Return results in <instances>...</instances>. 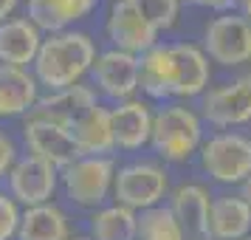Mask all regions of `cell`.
Returning <instances> with one entry per match:
<instances>
[{
	"label": "cell",
	"mask_w": 251,
	"mask_h": 240,
	"mask_svg": "<svg viewBox=\"0 0 251 240\" xmlns=\"http://www.w3.org/2000/svg\"><path fill=\"white\" fill-rule=\"evenodd\" d=\"M212 80V62L195 43H167V85L170 99L203 96Z\"/></svg>",
	"instance_id": "obj_6"
},
{
	"label": "cell",
	"mask_w": 251,
	"mask_h": 240,
	"mask_svg": "<svg viewBox=\"0 0 251 240\" xmlns=\"http://www.w3.org/2000/svg\"><path fill=\"white\" fill-rule=\"evenodd\" d=\"M88 77H91L93 91L107 96L113 105L133 99L138 93V57L116 51V48L99 51Z\"/></svg>",
	"instance_id": "obj_10"
},
{
	"label": "cell",
	"mask_w": 251,
	"mask_h": 240,
	"mask_svg": "<svg viewBox=\"0 0 251 240\" xmlns=\"http://www.w3.org/2000/svg\"><path fill=\"white\" fill-rule=\"evenodd\" d=\"M201 119L215 127H237L251 122V71L201 96Z\"/></svg>",
	"instance_id": "obj_9"
},
{
	"label": "cell",
	"mask_w": 251,
	"mask_h": 240,
	"mask_svg": "<svg viewBox=\"0 0 251 240\" xmlns=\"http://www.w3.org/2000/svg\"><path fill=\"white\" fill-rule=\"evenodd\" d=\"M243 240H251V235H246V238H243Z\"/></svg>",
	"instance_id": "obj_32"
},
{
	"label": "cell",
	"mask_w": 251,
	"mask_h": 240,
	"mask_svg": "<svg viewBox=\"0 0 251 240\" xmlns=\"http://www.w3.org/2000/svg\"><path fill=\"white\" fill-rule=\"evenodd\" d=\"M203 144V119L198 110L186 105H161L152 110V133L150 147L155 150L161 161L181 164L189 161Z\"/></svg>",
	"instance_id": "obj_2"
},
{
	"label": "cell",
	"mask_w": 251,
	"mask_h": 240,
	"mask_svg": "<svg viewBox=\"0 0 251 240\" xmlns=\"http://www.w3.org/2000/svg\"><path fill=\"white\" fill-rule=\"evenodd\" d=\"M201 167L220 184H243L251 175V141L243 133L226 130L209 136L198 150Z\"/></svg>",
	"instance_id": "obj_5"
},
{
	"label": "cell",
	"mask_w": 251,
	"mask_h": 240,
	"mask_svg": "<svg viewBox=\"0 0 251 240\" xmlns=\"http://www.w3.org/2000/svg\"><path fill=\"white\" fill-rule=\"evenodd\" d=\"M91 240H136L138 238V212L119 204H104L93 209L88 217Z\"/></svg>",
	"instance_id": "obj_22"
},
{
	"label": "cell",
	"mask_w": 251,
	"mask_h": 240,
	"mask_svg": "<svg viewBox=\"0 0 251 240\" xmlns=\"http://www.w3.org/2000/svg\"><path fill=\"white\" fill-rule=\"evenodd\" d=\"M57 189H59V170L54 164L31 156V153L17 156V161L12 164V170L6 175V192L20 204V209L54 201Z\"/></svg>",
	"instance_id": "obj_8"
},
{
	"label": "cell",
	"mask_w": 251,
	"mask_h": 240,
	"mask_svg": "<svg viewBox=\"0 0 251 240\" xmlns=\"http://www.w3.org/2000/svg\"><path fill=\"white\" fill-rule=\"evenodd\" d=\"M20 3H23V0H0V23L9 20V17H14V12H17Z\"/></svg>",
	"instance_id": "obj_28"
},
{
	"label": "cell",
	"mask_w": 251,
	"mask_h": 240,
	"mask_svg": "<svg viewBox=\"0 0 251 240\" xmlns=\"http://www.w3.org/2000/svg\"><path fill=\"white\" fill-rule=\"evenodd\" d=\"M136 240H186L170 206L161 204L138 212V238Z\"/></svg>",
	"instance_id": "obj_23"
},
{
	"label": "cell",
	"mask_w": 251,
	"mask_h": 240,
	"mask_svg": "<svg viewBox=\"0 0 251 240\" xmlns=\"http://www.w3.org/2000/svg\"><path fill=\"white\" fill-rule=\"evenodd\" d=\"M74 144L79 150V156H110L116 150L113 144V125H110V107L102 102L93 105L88 113L76 119L68 127Z\"/></svg>",
	"instance_id": "obj_20"
},
{
	"label": "cell",
	"mask_w": 251,
	"mask_h": 240,
	"mask_svg": "<svg viewBox=\"0 0 251 240\" xmlns=\"http://www.w3.org/2000/svg\"><path fill=\"white\" fill-rule=\"evenodd\" d=\"M203 54L223 68L251 62V23L234 12L215 17L203 28Z\"/></svg>",
	"instance_id": "obj_7"
},
{
	"label": "cell",
	"mask_w": 251,
	"mask_h": 240,
	"mask_svg": "<svg viewBox=\"0 0 251 240\" xmlns=\"http://www.w3.org/2000/svg\"><path fill=\"white\" fill-rule=\"evenodd\" d=\"M113 156H79L59 170V189L79 209H99L113 195Z\"/></svg>",
	"instance_id": "obj_3"
},
{
	"label": "cell",
	"mask_w": 251,
	"mask_h": 240,
	"mask_svg": "<svg viewBox=\"0 0 251 240\" xmlns=\"http://www.w3.org/2000/svg\"><path fill=\"white\" fill-rule=\"evenodd\" d=\"M170 212L175 215L186 240H212L209 238V206L212 195L201 184H181L170 192Z\"/></svg>",
	"instance_id": "obj_14"
},
{
	"label": "cell",
	"mask_w": 251,
	"mask_h": 240,
	"mask_svg": "<svg viewBox=\"0 0 251 240\" xmlns=\"http://www.w3.org/2000/svg\"><path fill=\"white\" fill-rule=\"evenodd\" d=\"M40 82L31 68L0 65V119H20L28 116L40 102Z\"/></svg>",
	"instance_id": "obj_17"
},
{
	"label": "cell",
	"mask_w": 251,
	"mask_h": 240,
	"mask_svg": "<svg viewBox=\"0 0 251 240\" xmlns=\"http://www.w3.org/2000/svg\"><path fill=\"white\" fill-rule=\"evenodd\" d=\"M20 204L6 189H0V240H14L20 226Z\"/></svg>",
	"instance_id": "obj_25"
},
{
	"label": "cell",
	"mask_w": 251,
	"mask_h": 240,
	"mask_svg": "<svg viewBox=\"0 0 251 240\" xmlns=\"http://www.w3.org/2000/svg\"><path fill=\"white\" fill-rule=\"evenodd\" d=\"M96 54H99L96 40L88 31L68 28L57 34H46L31 62V74L40 82V88L62 91V88L82 82V77H88Z\"/></svg>",
	"instance_id": "obj_1"
},
{
	"label": "cell",
	"mask_w": 251,
	"mask_h": 240,
	"mask_svg": "<svg viewBox=\"0 0 251 240\" xmlns=\"http://www.w3.org/2000/svg\"><path fill=\"white\" fill-rule=\"evenodd\" d=\"M71 217L59 204L48 201L40 206H25L20 212V226L14 240H68Z\"/></svg>",
	"instance_id": "obj_19"
},
{
	"label": "cell",
	"mask_w": 251,
	"mask_h": 240,
	"mask_svg": "<svg viewBox=\"0 0 251 240\" xmlns=\"http://www.w3.org/2000/svg\"><path fill=\"white\" fill-rule=\"evenodd\" d=\"M240 198H243V201L251 206V175H249L243 184H240Z\"/></svg>",
	"instance_id": "obj_29"
},
{
	"label": "cell",
	"mask_w": 251,
	"mask_h": 240,
	"mask_svg": "<svg viewBox=\"0 0 251 240\" xmlns=\"http://www.w3.org/2000/svg\"><path fill=\"white\" fill-rule=\"evenodd\" d=\"M133 6L158 34L175 28L178 14H181V0H133Z\"/></svg>",
	"instance_id": "obj_24"
},
{
	"label": "cell",
	"mask_w": 251,
	"mask_h": 240,
	"mask_svg": "<svg viewBox=\"0 0 251 240\" xmlns=\"http://www.w3.org/2000/svg\"><path fill=\"white\" fill-rule=\"evenodd\" d=\"M43 31L37 28L28 17H9L0 23V65H14V68H31L40 43H43Z\"/></svg>",
	"instance_id": "obj_18"
},
{
	"label": "cell",
	"mask_w": 251,
	"mask_h": 240,
	"mask_svg": "<svg viewBox=\"0 0 251 240\" xmlns=\"http://www.w3.org/2000/svg\"><path fill=\"white\" fill-rule=\"evenodd\" d=\"M249 141H251V136H249Z\"/></svg>",
	"instance_id": "obj_33"
},
{
	"label": "cell",
	"mask_w": 251,
	"mask_h": 240,
	"mask_svg": "<svg viewBox=\"0 0 251 240\" xmlns=\"http://www.w3.org/2000/svg\"><path fill=\"white\" fill-rule=\"evenodd\" d=\"M110 125H113V144L125 153H138L150 144L152 133V105L147 99H125L110 107Z\"/></svg>",
	"instance_id": "obj_13"
},
{
	"label": "cell",
	"mask_w": 251,
	"mask_h": 240,
	"mask_svg": "<svg viewBox=\"0 0 251 240\" xmlns=\"http://www.w3.org/2000/svg\"><path fill=\"white\" fill-rule=\"evenodd\" d=\"M99 9V0H25V17L43 31L57 34L88 20Z\"/></svg>",
	"instance_id": "obj_15"
},
{
	"label": "cell",
	"mask_w": 251,
	"mask_h": 240,
	"mask_svg": "<svg viewBox=\"0 0 251 240\" xmlns=\"http://www.w3.org/2000/svg\"><path fill=\"white\" fill-rule=\"evenodd\" d=\"M251 235V206L240 195H217L209 206V238L243 240Z\"/></svg>",
	"instance_id": "obj_21"
},
{
	"label": "cell",
	"mask_w": 251,
	"mask_h": 240,
	"mask_svg": "<svg viewBox=\"0 0 251 240\" xmlns=\"http://www.w3.org/2000/svg\"><path fill=\"white\" fill-rule=\"evenodd\" d=\"M17 156H20V150H17L14 136L9 133V130L0 127V181L9 175V170H12V164L17 161Z\"/></svg>",
	"instance_id": "obj_26"
},
{
	"label": "cell",
	"mask_w": 251,
	"mask_h": 240,
	"mask_svg": "<svg viewBox=\"0 0 251 240\" xmlns=\"http://www.w3.org/2000/svg\"><path fill=\"white\" fill-rule=\"evenodd\" d=\"M237 3H240V14L251 23V0H237Z\"/></svg>",
	"instance_id": "obj_30"
},
{
	"label": "cell",
	"mask_w": 251,
	"mask_h": 240,
	"mask_svg": "<svg viewBox=\"0 0 251 240\" xmlns=\"http://www.w3.org/2000/svg\"><path fill=\"white\" fill-rule=\"evenodd\" d=\"M20 138L25 144V153L54 164L57 170L68 167L74 159H79V150L74 144V136H71L68 127L40 119V116H25L23 125H20Z\"/></svg>",
	"instance_id": "obj_12"
},
{
	"label": "cell",
	"mask_w": 251,
	"mask_h": 240,
	"mask_svg": "<svg viewBox=\"0 0 251 240\" xmlns=\"http://www.w3.org/2000/svg\"><path fill=\"white\" fill-rule=\"evenodd\" d=\"M104 34L110 40V48L125 51L133 57H141L144 51L158 46V31L138 14L133 0H113L107 17H104Z\"/></svg>",
	"instance_id": "obj_11"
},
{
	"label": "cell",
	"mask_w": 251,
	"mask_h": 240,
	"mask_svg": "<svg viewBox=\"0 0 251 240\" xmlns=\"http://www.w3.org/2000/svg\"><path fill=\"white\" fill-rule=\"evenodd\" d=\"M167 195H170V172L164 164L138 159L116 167L113 201L119 206H127L133 212H144V209L161 206Z\"/></svg>",
	"instance_id": "obj_4"
},
{
	"label": "cell",
	"mask_w": 251,
	"mask_h": 240,
	"mask_svg": "<svg viewBox=\"0 0 251 240\" xmlns=\"http://www.w3.org/2000/svg\"><path fill=\"white\" fill-rule=\"evenodd\" d=\"M93 105H99V93L93 91L91 85H71V88H62V91H48L46 96H40L37 107L28 116H40V119H48V122H57L62 127H71L76 119L91 110Z\"/></svg>",
	"instance_id": "obj_16"
},
{
	"label": "cell",
	"mask_w": 251,
	"mask_h": 240,
	"mask_svg": "<svg viewBox=\"0 0 251 240\" xmlns=\"http://www.w3.org/2000/svg\"><path fill=\"white\" fill-rule=\"evenodd\" d=\"M181 3H192V6H206V9H217V12H226L231 9L237 0H181Z\"/></svg>",
	"instance_id": "obj_27"
},
{
	"label": "cell",
	"mask_w": 251,
	"mask_h": 240,
	"mask_svg": "<svg viewBox=\"0 0 251 240\" xmlns=\"http://www.w3.org/2000/svg\"><path fill=\"white\" fill-rule=\"evenodd\" d=\"M68 240H91V238H88V235H71Z\"/></svg>",
	"instance_id": "obj_31"
}]
</instances>
